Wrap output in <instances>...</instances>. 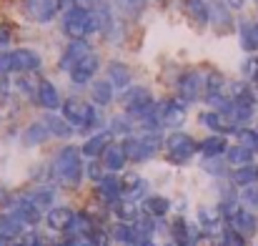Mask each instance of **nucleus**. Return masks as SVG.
<instances>
[{"label":"nucleus","instance_id":"38","mask_svg":"<svg viewBox=\"0 0 258 246\" xmlns=\"http://www.w3.org/2000/svg\"><path fill=\"white\" fill-rule=\"evenodd\" d=\"M113 214H115L123 224H136V221L141 219L138 206H136V204H131V201H118V204L113 206Z\"/></svg>","mask_w":258,"mask_h":246},{"label":"nucleus","instance_id":"41","mask_svg":"<svg viewBox=\"0 0 258 246\" xmlns=\"http://www.w3.org/2000/svg\"><path fill=\"white\" fill-rule=\"evenodd\" d=\"M238 201H241V206H243V209H248V211L258 209V186H246V188L241 191Z\"/></svg>","mask_w":258,"mask_h":246},{"label":"nucleus","instance_id":"1","mask_svg":"<svg viewBox=\"0 0 258 246\" xmlns=\"http://www.w3.org/2000/svg\"><path fill=\"white\" fill-rule=\"evenodd\" d=\"M50 171H53V178L60 183V186H71L76 188L81 181H83V173H86V166H83V151L76 149V146H63L53 164H50Z\"/></svg>","mask_w":258,"mask_h":246},{"label":"nucleus","instance_id":"16","mask_svg":"<svg viewBox=\"0 0 258 246\" xmlns=\"http://www.w3.org/2000/svg\"><path fill=\"white\" fill-rule=\"evenodd\" d=\"M226 219H223V214H221V209H213V206H201V211H198V224H201V229H203V234H223V229H226V224H223Z\"/></svg>","mask_w":258,"mask_h":246},{"label":"nucleus","instance_id":"17","mask_svg":"<svg viewBox=\"0 0 258 246\" xmlns=\"http://www.w3.org/2000/svg\"><path fill=\"white\" fill-rule=\"evenodd\" d=\"M228 226H231V229H236L241 236H246V239H248V236H253V234L258 231V219H256V214H253V211H248V209H243V206H241V209L233 214V219L228 221Z\"/></svg>","mask_w":258,"mask_h":246},{"label":"nucleus","instance_id":"31","mask_svg":"<svg viewBox=\"0 0 258 246\" xmlns=\"http://www.w3.org/2000/svg\"><path fill=\"white\" fill-rule=\"evenodd\" d=\"M148 101H153V98H151V93L143 85H131V88H125L120 93L123 108H133V106H141V103H148Z\"/></svg>","mask_w":258,"mask_h":246},{"label":"nucleus","instance_id":"24","mask_svg":"<svg viewBox=\"0 0 258 246\" xmlns=\"http://www.w3.org/2000/svg\"><path fill=\"white\" fill-rule=\"evenodd\" d=\"M228 141H226V136H208V138H203L201 141V154H203V159H223L226 154H228Z\"/></svg>","mask_w":258,"mask_h":246},{"label":"nucleus","instance_id":"45","mask_svg":"<svg viewBox=\"0 0 258 246\" xmlns=\"http://www.w3.org/2000/svg\"><path fill=\"white\" fill-rule=\"evenodd\" d=\"M105 171H108V168L100 164V161H95V159H93L90 164H86V173L90 176V178H93V181H95V183H100V181H103V178L108 176Z\"/></svg>","mask_w":258,"mask_h":246},{"label":"nucleus","instance_id":"5","mask_svg":"<svg viewBox=\"0 0 258 246\" xmlns=\"http://www.w3.org/2000/svg\"><path fill=\"white\" fill-rule=\"evenodd\" d=\"M161 146H163L161 133H141V136H128L123 141V151H125L128 161H133V164L151 161L161 151Z\"/></svg>","mask_w":258,"mask_h":246},{"label":"nucleus","instance_id":"35","mask_svg":"<svg viewBox=\"0 0 258 246\" xmlns=\"http://www.w3.org/2000/svg\"><path fill=\"white\" fill-rule=\"evenodd\" d=\"M23 234V224L13 216V214H0V239H18Z\"/></svg>","mask_w":258,"mask_h":246},{"label":"nucleus","instance_id":"32","mask_svg":"<svg viewBox=\"0 0 258 246\" xmlns=\"http://www.w3.org/2000/svg\"><path fill=\"white\" fill-rule=\"evenodd\" d=\"M108 78H110V83L115 88H131V71L120 61H110L108 63Z\"/></svg>","mask_w":258,"mask_h":246},{"label":"nucleus","instance_id":"9","mask_svg":"<svg viewBox=\"0 0 258 246\" xmlns=\"http://www.w3.org/2000/svg\"><path fill=\"white\" fill-rule=\"evenodd\" d=\"M8 214H13L23 226H35L43 219V211L28 199V196H18L13 201H8Z\"/></svg>","mask_w":258,"mask_h":246},{"label":"nucleus","instance_id":"36","mask_svg":"<svg viewBox=\"0 0 258 246\" xmlns=\"http://www.w3.org/2000/svg\"><path fill=\"white\" fill-rule=\"evenodd\" d=\"M171 229H173L175 246H193V241H196V234L190 231V224H188L185 219H175Z\"/></svg>","mask_w":258,"mask_h":246},{"label":"nucleus","instance_id":"46","mask_svg":"<svg viewBox=\"0 0 258 246\" xmlns=\"http://www.w3.org/2000/svg\"><path fill=\"white\" fill-rule=\"evenodd\" d=\"M68 246H103L100 236H81V239H71Z\"/></svg>","mask_w":258,"mask_h":246},{"label":"nucleus","instance_id":"52","mask_svg":"<svg viewBox=\"0 0 258 246\" xmlns=\"http://www.w3.org/2000/svg\"><path fill=\"white\" fill-rule=\"evenodd\" d=\"M15 246H28V244H25V241H23V244H15Z\"/></svg>","mask_w":258,"mask_h":246},{"label":"nucleus","instance_id":"18","mask_svg":"<svg viewBox=\"0 0 258 246\" xmlns=\"http://www.w3.org/2000/svg\"><path fill=\"white\" fill-rule=\"evenodd\" d=\"M110 143H113V133H110V131H100V133H95V136H90V138H88L81 151H83V156L90 159V161H93V159H98V156L103 159V154L108 151V146H110Z\"/></svg>","mask_w":258,"mask_h":246},{"label":"nucleus","instance_id":"23","mask_svg":"<svg viewBox=\"0 0 258 246\" xmlns=\"http://www.w3.org/2000/svg\"><path fill=\"white\" fill-rule=\"evenodd\" d=\"M35 98H38V103H40V106H43L45 111H55V108H60V106H63L58 88H55V85H53L50 81H40V85H38V93H35Z\"/></svg>","mask_w":258,"mask_h":246},{"label":"nucleus","instance_id":"49","mask_svg":"<svg viewBox=\"0 0 258 246\" xmlns=\"http://www.w3.org/2000/svg\"><path fill=\"white\" fill-rule=\"evenodd\" d=\"M223 3H226V5H228V8H233V10H241V8H243V3H246V0H223Z\"/></svg>","mask_w":258,"mask_h":246},{"label":"nucleus","instance_id":"33","mask_svg":"<svg viewBox=\"0 0 258 246\" xmlns=\"http://www.w3.org/2000/svg\"><path fill=\"white\" fill-rule=\"evenodd\" d=\"M28 199H30L40 211H50V209H53V201H55V191H53L50 186H38V188H33V191L28 193Z\"/></svg>","mask_w":258,"mask_h":246},{"label":"nucleus","instance_id":"12","mask_svg":"<svg viewBox=\"0 0 258 246\" xmlns=\"http://www.w3.org/2000/svg\"><path fill=\"white\" fill-rule=\"evenodd\" d=\"M93 53V48H90V43L88 40H71L68 45H66V51H63V56H60V61H58V68L60 71H73V66H78L83 58H88Z\"/></svg>","mask_w":258,"mask_h":246},{"label":"nucleus","instance_id":"48","mask_svg":"<svg viewBox=\"0 0 258 246\" xmlns=\"http://www.w3.org/2000/svg\"><path fill=\"white\" fill-rule=\"evenodd\" d=\"M120 8H125V10H131V13H138L141 8H143V3L146 0H115Z\"/></svg>","mask_w":258,"mask_h":246},{"label":"nucleus","instance_id":"7","mask_svg":"<svg viewBox=\"0 0 258 246\" xmlns=\"http://www.w3.org/2000/svg\"><path fill=\"white\" fill-rule=\"evenodd\" d=\"M188 106L180 101V98H166L158 103V111H156V121L161 128H180L185 123V111Z\"/></svg>","mask_w":258,"mask_h":246},{"label":"nucleus","instance_id":"6","mask_svg":"<svg viewBox=\"0 0 258 246\" xmlns=\"http://www.w3.org/2000/svg\"><path fill=\"white\" fill-rule=\"evenodd\" d=\"M196 151H201V143L193 141V136L183 133V131H173L166 138V156L173 164H185L196 156Z\"/></svg>","mask_w":258,"mask_h":246},{"label":"nucleus","instance_id":"47","mask_svg":"<svg viewBox=\"0 0 258 246\" xmlns=\"http://www.w3.org/2000/svg\"><path fill=\"white\" fill-rule=\"evenodd\" d=\"M13 33H10V25H0V51H8V43H10Z\"/></svg>","mask_w":258,"mask_h":246},{"label":"nucleus","instance_id":"29","mask_svg":"<svg viewBox=\"0 0 258 246\" xmlns=\"http://www.w3.org/2000/svg\"><path fill=\"white\" fill-rule=\"evenodd\" d=\"M48 136H50L48 126H45L43 121H35V123H30V126L25 128V133H23V146H40V143L48 141Z\"/></svg>","mask_w":258,"mask_h":246},{"label":"nucleus","instance_id":"30","mask_svg":"<svg viewBox=\"0 0 258 246\" xmlns=\"http://www.w3.org/2000/svg\"><path fill=\"white\" fill-rule=\"evenodd\" d=\"M256 181H258V166H253V164L241 166V168H233V171H231V183H233V186L246 188V186H256Z\"/></svg>","mask_w":258,"mask_h":246},{"label":"nucleus","instance_id":"54","mask_svg":"<svg viewBox=\"0 0 258 246\" xmlns=\"http://www.w3.org/2000/svg\"><path fill=\"white\" fill-rule=\"evenodd\" d=\"M256 3H258V0H256Z\"/></svg>","mask_w":258,"mask_h":246},{"label":"nucleus","instance_id":"25","mask_svg":"<svg viewBox=\"0 0 258 246\" xmlns=\"http://www.w3.org/2000/svg\"><path fill=\"white\" fill-rule=\"evenodd\" d=\"M90 98H93L95 106H110L113 98H115V85L105 78H98L90 85Z\"/></svg>","mask_w":258,"mask_h":246},{"label":"nucleus","instance_id":"37","mask_svg":"<svg viewBox=\"0 0 258 246\" xmlns=\"http://www.w3.org/2000/svg\"><path fill=\"white\" fill-rule=\"evenodd\" d=\"M253 156L256 154H251L246 146H241V143H236V146H231L228 149V154H226V161L233 166V168H241V166H248L253 161Z\"/></svg>","mask_w":258,"mask_h":246},{"label":"nucleus","instance_id":"40","mask_svg":"<svg viewBox=\"0 0 258 246\" xmlns=\"http://www.w3.org/2000/svg\"><path fill=\"white\" fill-rule=\"evenodd\" d=\"M236 136H238V143H241V146H246L251 154H258V131L256 128H248V126H246V128H238Z\"/></svg>","mask_w":258,"mask_h":246},{"label":"nucleus","instance_id":"34","mask_svg":"<svg viewBox=\"0 0 258 246\" xmlns=\"http://www.w3.org/2000/svg\"><path fill=\"white\" fill-rule=\"evenodd\" d=\"M143 211H146L148 216H153V219H163V216L171 211V201H168L166 196H148V199L143 201Z\"/></svg>","mask_w":258,"mask_h":246},{"label":"nucleus","instance_id":"43","mask_svg":"<svg viewBox=\"0 0 258 246\" xmlns=\"http://www.w3.org/2000/svg\"><path fill=\"white\" fill-rule=\"evenodd\" d=\"M241 71H243V78H246V81L258 83V58L256 56H248V58L241 63Z\"/></svg>","mask_w":258,"mask_h":246},{"label":"nucleus","instance_id":"44","mask_svg":"<svg viewBox=\"0 0 258 246\" xmlns=\"http://www.w3.org/2000/svg\"><path fill=\"white\" fill-rule=\"evenodd\" d=\"M203 171L221 178V176H226V164H223V159H203Z\"/></svg>","mask_w":258,"mask_h":246},{"label":"nucleus","instance_id":"4","mask_svg":"<svg viewBox=\"0 0 258 246\" xmlns=\"http://www.w3.org/2000/svg\"><path fill=\"white\" fill-rule=\"evenodd\" d=\"M60 116H63L73 128H81L83 133L90 131V128H95V126L100 123L95 106L88 103L86 98H81V95H71V98H66L63 106H60Z\"/></svg>","mask_w":258,"mask_h":246},{"label":"nucleus","instance_id":"39","mask_svg":"<svg viewBox=\"0 0 258 246\" xmlns=\"http://www.w3.org/2000/svg\"><path fill=\"white\" fill-rule=\"evenodd\" d=\"M113 136H131L133 133V118L128 116V113H120V116H115L113 121H110V128H108Z\"/></svg>","mask_w":258,"mask_h":246},{"label":"nucleus","instance_id":"8","mask_svg":"<svg viewBox=\"0 0 258 246\" xmlns=\"http://www.w3.org/2000/svg\"><path fill=\"white\" fill-rule=\"evenodd\" d=\"M201 95H206V76L201 71H185L178 78V98L188 106L198 101Z\"/></svg>","mask_w":258,"mask_h":246},{"label":"nucleus","instance_id":"53","mask_svg":"<svg viewBox=\"0 0 258 246\" xmlns=\"http://www.w3.org/2000/svg\"><path fill=\"white\" fill-rule=\"evenodd\" d=\"M166 246H175V244H166Z\"/></svg>","mask_w":258,"mask_h":246},{"label":"nucleus","instance_id":"27","mask_svg":"<svg viewBox=\"0 0 258 246\" xmlns=\"http://www.w3.org/2000/svg\"><path fill=\"white\" fill-rule=\"evenodd\" d=\"M43 123L48 126L50 136H55V138H71V136L76 133V131H73V126H71L63 116H55V113H45Z\"/></svg>","mask_w":258,"mask_h":246},{"label":"nucleus","instance_id":"26","mask_svg":"<svg viewBox=\"0 0 258 246\" xmlns=\"http://www.w3.org/2000/svg\"><path fill=\"white\" fill-rule=\"evenodd\" d=\"M211 23L216 25V30H228L233 28V18H231V10L223 0H213L211 3Z\"/></svg>","mask_w":258,"mask_h":246},{"label":"nucleus","instance_id":"2","mask_svg":"<svg viewBox=\"0 0 258 246\" xmlns=\"http://www.w3.org/2000/svg\"><path fill=\"white\" fill-rule=\"evenodd\" d=\"M63 33L71 40H88L93 33H100V20L95 10L71 8L63 15Z\"/></svg>","mask_w":258,"mask_h":246},{"label":"nucleus","instance_id":"11","mask_svg":"<svg viewBox=\"0 0 258 246\" xmlns=\"http://www.w3.org/2000/svg\"><path fill=\"white\" fill-rule=\"evenodd\" d=\"M120 186H123V201H131V204H136V201H146L148 196V181L141 176V173H136V171H128L123 178H120Z\"/></svg>","mask_w":258,"mask_h":246},{"label":"nucleus","instance_id":"51","mask_svg":"<svg viewBox=\"0 0 258 246\" xmlns=\"http://www.w3.org/2000/svg\"><path fill=\"white\" fill-rule=\"evenodd\" d=\"M0 246H15V244H13L10 239H0Z\"/></svg>","mask_w":258,"mask_h":246},{"label":"nucleus","instance_id":"10","mask_svg":"<svg viewBox=\"0 0 258 246\" xmlns=\"http://www.w3.org/2000/svg\"><path fill=\"white\" fill-rule=\"evenodd\" d=\"M60 10V0H23V13L35 23H50Z\"/></svg>","mask_w":258,"mask_h":246},{"label":"nucleus","instance_id":"20","mask_svg":"<svg viewBox=\"0 0 258 246\" xmlns=\"http://www.w3.org/2000/svg\"><path fill=\"white\" fill-rule=\"evenodd\" d=\"M98 196L105 201V204H110V206H115L118 201H123V186H120V178H115V176H105L100 183H98Z\"/></svg>","mask_w":258,"mask_h":246},{"label":"nucleus","instance_id":"3","mask_svg":"<svg viewBox=\"0 0 258 246\" xmlns=\"http://www.w3.org/2000/svg\"><path fill=\"white\" fill-rule=\"evenodd\" d=\"M43 58L33 51V48H15V51H0V76H10V73H35L40 71Z\"/></svg>","mask_w":258,"mask_h":246},{"label":"nucleus","instance_id":"28","mask_svg":"<svg viewBox=\"0 0 258 246\" xmlns=\"http://www.w3.org/2000/svg\"><path fill=\"white\" fill-rule=\"evenodd\" d=\"M125 161H128V156H125V151H123V143H110L108 151L103 154V166H105L108 171H120V168H125Z\"/></svg>","mask_w":258,"mask_h":246},{"label":"nucleus","instance_id":"19","mask_svg":"<svg viewBox=\"0 0 258 246\" xmlns=\"http://www.w3.org/2000/svg\"><path fill=\"white\" fill-rule=\"evenodd\" d=\"M228 95H231V101L238 103V106H253V108H258V95L248 81L231 83V85H228Z\"/></svg>","mask_w":258,"mask_h":246},{"label":"nucleus","instance_id":"21","mask_svg":"<svg viewBox=\"0 0 258 246\" xmlns=\"http://www.w3.org/2000/svg\"><path fill=\"white\" fill-rule=\"evenodd\" d=\"M183 10L198 28L211 23V5H206V0H183Z\"/></svg>","mask_w":258,"mask_h":246},{"label":"nucleus","instance_id":"42","mask_svg":"<svg viewBox=\"0 0 258 246\" xmlns=\"http://www.w3.org/2000/svg\"><path fill=\"white\" fill-rule=\"evenodd\" d=\"M221 239H223V246H248L246 244V236H241V234H238L236 229H231L228 224H226V229H223Z\"/></svg>","mask_w":258,"mask_h":246},{"label":"nucleus","instance_id":"14","mask_svg":"<svg viewBox=\"0 0 258 246\" xmlns=\"http://www.w3.org/2000/svg\"><path fill=\"white\" fill-rule=\"evenodd\" d=\"M201 126H206L208 131H216V136H223V133H238V128L231 123L228 116L218 113V111H203L201 113Z\"/></svg>","mask_w":258,"mask_h":246},{"label":"nucleus","instance_id":"50","mask_svg":"<svg viewBox=\"0 0 258 246\" xmlns=\"http://www.w3.org/2000/svg\"><path fill=\"white\" fill-rule=\"evenodd\" d=\"M5 90H8V81H5V78H3V76H0V95H3V93H5Z\"/></svg>","mask_w":258,"mask_h":246},{"label":"nucleus","instance_id":"22","mask_svg":"<svg viewBox=\"0 0 258 246\" xmlns=\"http://www.w3.org/2000/svg\"><path fill=\"white\" fill-rule=\"evenodd\" d=\"M110 236L123 246H141L143 244L141 231H138L136 224H123V221H118V224L113 226V234H110Z\"/></svg>","mask_w":258,"mask_h":246},{"label":"nucleus","instance_id":"15","mask_svg":"<svg viewBox=\"0 0 258 246\" xmlns=\"http://www.w3.org/2000/svg\"><path fill=\"white\" fill-rule=\"evenodd\" d=\"M73 219H76V211H73L71 206H53V209L45 214V224H48V229H53V231H63V234L71 229Z\"/></svg>","mask_w":258,"mask_h":246},{"label":"nucleus","instance_id":"13","mask_svg":"<svg viewBox=\"0 0 258 246\" xmlns=\"http://www.w3.org/2000/svg\"><path fill=\"white\" fill-rule=\"evenodd\" d=\"M98 71H100V58H98L95 53H90L78 66H73V71H71L68 76H71V83H73V85H86V83H90L95 78Z\"/></svg>","mask_w":258,"mask_h":246}]
</instances>
